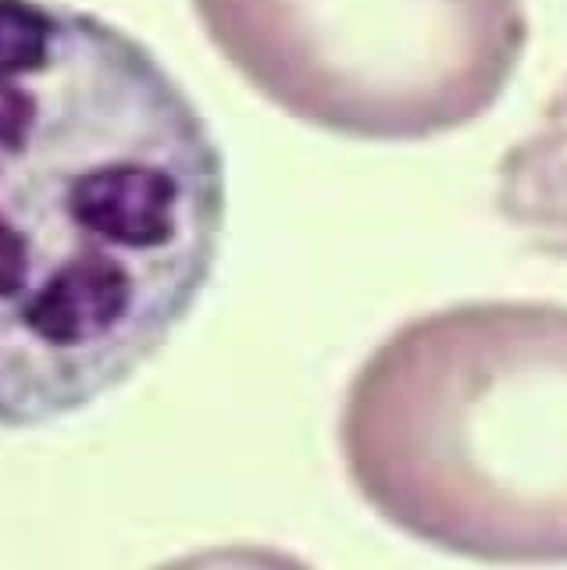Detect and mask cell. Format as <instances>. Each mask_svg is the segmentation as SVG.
<instances>
[{
  "label": "cell",
  "mask_w": 567,
  "mask_h": 570,
  "mask_svg": "<svg viewBox=\"0 0 567 570\" xmlns=\"http://www.w3.org/2000/svg\"><path fill=\"white\" fill-rule=\"evenodd\" d=\"M154 570H311L304 560H296L293 552H282L275 546H254V542H236V546H211L175 557Z\"/></svg>",
  "instance_id": "cell-5"
},
{
  "label": "cell",
  "mask_w": 567,
  "mask_h": 570,
  "mask_svg": "<svg viewBox=\"0 0 567 570\" xmlns=\"http://www.w3.org/2000/svg\"><path fill=\"white\" fill-rule=\"evenodd\" d=\"M496 210L531 249L567 261V79L542 107L536 129L504 154Z\"/></svg>",
  "instance_id": "cell-4"
},
{
  "label": "cell",
  "mask_w": 567,
  "mask_h": 570,
  "mask_svg": "<svg viewBox=\"0 0 567 570\" xmlns=\"http://www.w3.org/2000/svg\"><path fill=\"white\" fill-rule=\"evenodd\" d=\"M193 11L278 111L371 142L478 121L528 47L525 0H193Z\"/></svg>",
  "instance_id": "cell-3"
},
{
  "label": "cell",
  "mask_w": 567,
  "mask_h": 570,
  "mask_svg": "<svg viewBox=\"0 0 567 570\" xmlns=\"http://www.w3.org/2000/svg\"><path fill=\"white\" fill-rule=\"evenodd\" d=\"M225 157L133 32L0 0V428H40L144 371L215 278Z\"/></svg>",
  "instance_id": "cell-1"
},
{
  "label": "cell",
  "mask_w": 567,
  "mask_h": 570,
  "mask_svg": "<svg viewBox=\"0 0 567 570\" xmlns=\"http://www.w3.org/2000/svg\"><path fill=\"white\" fill-rule=\"evenodd\" d=\"M382 521L453 557L567 563V307L471 299L400 325L340 414Z\"/></svg>",
  "instance_id": "cell-2"
}]
</instances>
